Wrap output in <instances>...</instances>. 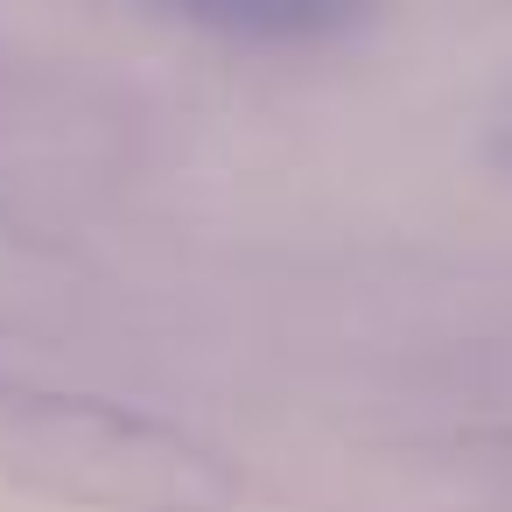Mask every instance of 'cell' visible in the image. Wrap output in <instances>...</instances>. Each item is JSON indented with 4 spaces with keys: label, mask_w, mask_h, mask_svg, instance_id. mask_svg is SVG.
Returning a JSON list of instances; mask_svg holds the SVG:
<instances>
[{
    "label": "cell",
    "mask_w": 512,
    "mask_h": 512,
    "mask_svg": "<svg viewBox=\"0 0 512 512\" xmlns=\"http://www.w3.org/2000/svg\"><path fill=\"white\" fill-rule=\"evenodd\" d=\"M0 477L85 512H225L239 477L190 428L99 393L0 379Z\"/></svg>",
    "instance_id": "6da1fadb"
},
{
    "label": "cell",
    "mask_w": 512,
    "mask_h": 512,
    "mask_svg": "<svg viewBox=\"0 0 512 512\" xmlns=\"http://www.w3.org/2000/svg\"><path fill=\"white\" fill-rule=\"evenodd\" d=\"M148 8L176 15V22H190V29H211V36L274 43V50L337 43V36H351L358 22H372V0H148Z\"/></svg>",
    "instance_id": "7a4b0ae2"
},
{
    "label": "cell",
    "mask_w": 512,
    "mask_h": 512,
    "mask_svg": "<svg viewBox=\"0 0 512 512\" xmlns=\"http://www.w3.org/2000/svg\"><path fill=\"white\" fill-rule=\"evenodd\" d=\"M491 155H498V169L512 176V120H505V134H498V148H491Z\"/></svg>",
    "instance_id": "3957f363"
}]
</instances>
